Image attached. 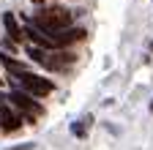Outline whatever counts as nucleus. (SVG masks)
Wrapping results in <instances>:
<instances>
[{
    "label": "nucleus",
    "instance_id": "f257e3e1",
    "mask_svg": "<svg viewBox=\"0 0 153 150\" xmlns=\"http://www.w3.org/2000/svg\"><path fill=\"white\" fill-rule=\"evenodd\" d=\"M41 33L52 35V33H60L71 25V11L68 8H60V6H49V8H41L33 19H30Z\"/></svg>",
    "mask_w": 153,
    "mask_h": 150
},
{
    "label": "nucleus",
    "instance_id": "f03ea898",
    "mask_svg": "<svg viewBox=\"0 0 153 150\" xmlns=\"http://www.w3.org/2000/svg\"><path fill=\"white\" fill-rule=\"evenodd\" d=\"M27 55L38 63V66H44L49 71H63L66 66H74L76 63V55L74 52H63V49H41V47H30Z\"/></svg>",
    "mask_w": 153,
    "mask_h": 150
},
{
    "label": "nucleus",
    "instance_id": "7ed1b4c3",
    "mask_svg": "<svg viewBox=\"0 0 153 150\" xmlns=\"http://www.w3.org/2000/svg\"><path fill=\"white\" fill-rule=\"evenodd\" d=\"M14 82H16V87H19V90L30 93V96H49V93H52V87H55L49 79L36 77V74H30V71L16 74V77H14Z\"/></svg>",
    "mask_w": 153,
    "mask_h": 150
},
{
    "label": "nucleus",
    "instance_id": "20e7f679",
    "mask_svg": "<svg viewBox=\"0 0 153 150\" xmlns=\"http://www.w3.org/2000/svg\"><path fill=\"white\" fill-rule=\"evenodd\" d=\"M8 101H11V106L14 109H19V112H22V117L27 120V123H33L36 117H41V104H38V101H33V96H30V93H25V90H14L11 93V96H8Z\"/></svg>",
    "mask_w": 153,
    "mask_h": 150
},
{
    "label": "nucleus",
    "instance_id": "39448f33",
    "mask_svg": "<svg viewBox=\"0 0 153 150\" xmlns=\"http://www.w3.org/2000/svg\"><path fill=\"white\" fill-rule=\"evenodd\" d=\"M22 123H25L22 112H14V106H11L8 96H0V128L11 134V131H16Z\"/></svg>",
    "mask_w": 153,
    "mask_h": 150
},
{
    "label": "nucleus",
    "instance_id": "423d86ee",
    "mask_svg": "<svg viewBox=\"0 0 153 150\" xmlns=\"http://www.w3.org/2000/svg\"><path fill=\"white\" fill-rule=\"evenodd\" d=\"M49 38H52L55 49H66L68 44L82 41V38H85V30H79V27H66V30H60V33H52Z\"/></svg>",
    "mask_w": 153,
    "mask_h": 150
},
{
    "label": "nucleus",
    "instance_id": "0eeeda50",
    "mask_svg": "<svg viewBox=\"0 0 153 150\" xmlns=\"http://www.w3.org/2000/svg\"><path fill=\"white\" fill-rule=\"evenodd\" d=\"M3 25H6V30H8V35H11L14 41H22L25 38V30L19 27V22H16L14 14H3Z\"/></svg>",
    "mask_w": 153,
    "mask_h": 150
},
{
    "label": "nucleus",
    "instance_id": "6e6552de",
    "mask_svg": "<svg viewBox=\"0 0 153 150\" xmlns=\"http://www.w3.org/2000/svg\"><path fill=\"white\" fill-rule=\"evenodd\" d=\"M90 126H93V117H90V115H82V117H76V120L71 123V134L82 139V137H88Z\"/></svg>",
    "mask_w": 153,
    "mask_h": 150
},
{
    "label": "nucleus",
    "instance_id": "1a4fd4ad",
    "mask_svg": "<svg viewBox=\"0 0 153 150\" xmlns=\"http://www.w3.org/2000/svg\"><path fill=\"white\" fill-rule=\"evenodd\" d=\"M0 60H3V66L14 74V77H16V74H22V71H27V68H25V63H16L14 58H8V55H0Z\"/></svg>",
    "mask_w": 153,
    "mask_h": 150
},
{
    "label": "nucleus",
    "instance_id": "9d476101",
    "mask_svg": "<svg viewBox=\"0 0 153 150\" xmlns=\"http://www.w3.org/2000/svg\"><path fill=\"white\" fill-rule=\"evenodd\" d=\"M11 150H33V142H30V145H19V147H11Z\"/></svg>",
    "mask_w": 153,
    "mask_h": 150
},
{
    "label": "nucleus",
    "instance_id": "9b49d317",
    "mask_svg": "<svg viewBox=\"0 0 153 150\" xmlns=\"http://www.w3.org/2000/svg\"><path fill=\"white\" fill-rule=\"evenodd\" d=\"M33 3H44V0H33Z\"/></svg>",
    "mask_w": 153,
    "mask_h": 150
},
{
    "label": "nucleus",
    "instance_id": "f8f14e48",
    "mask_svg": "<svg viewBox=\"0 0 153 150\" xmlns=\"http://www.w3.org/2000/svg\"><path fill=\"white\" fill-rule=\"evenodd\" d=\"M150 112H153V101H150Z\"/></svg>",
    "mask_w": 153,
    "mask_h": 150
}]
</instances>
